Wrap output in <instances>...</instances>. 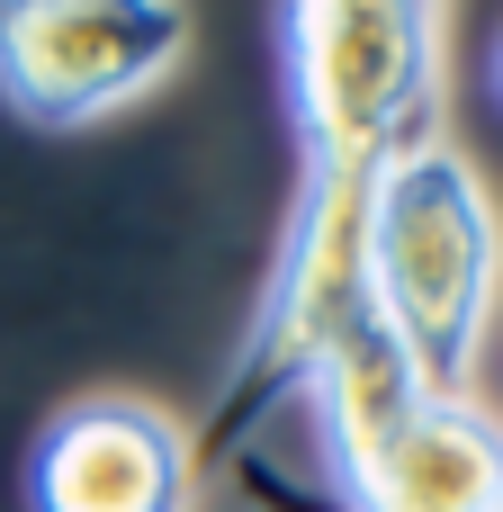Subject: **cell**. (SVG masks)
<instances>
[{
  "mask_svg": "<svg viewBox=\"0 0 503 512\" xmlns=\"http://www.w3.org/2000/svg\"><path fill=\"white\" fill-rule=\"evenodd\" d=\"M360 279H369V315L414 360V378L432 396H468L503 288V225L459 144L423 135L369 171Z\"/></svg>",
  "mask_w": 503,
  "mask_h": 512,
  "instance_id": "cell-1",
  "label": "cell"
},
{
  "mask_svg": "<svg viewBox=\"0 0 503 512\" xmlns=\"http://www.w3.org/2000/svg\"><path fill=\"white\" fill-rule=\"evenodd\" d=\"M441 0H288V126L297 189H369V171L432 135Z\"/></svg>",
  "mask_w": 503,
  "mask_h": 512,
  "instance_id": "cell-2",
  "label": "cell"
},
{
  "mask_svg": "<svg viewBox=\"0 0 503 512\" xmlns=\"http://www.w3.org/2000/svg\"><path fill=\"white\" fill-rule=\"evenodd\" d=\"M189 54V0H0V108L63 135Z\"/></svg>",
  "mask_w": 503,
  "mask_h": 512,
  "instance_id": "cell-3",
  "label": "cell"
},
{
  "mask_svg": "<svg viewBox=\"0 0 503 512\" xmlns=\"http://www.w3.org/2000/svg\"><path fill=\"white\" fill-rule=\"evenodd\" d=\"M18 495H27V512H189L198 450L162 405L81 396L27 441Z\"/></svg>",
  "mask_w": 503,
  "mask_h": 512,
  "instance_id": "cell-4",
  "label": "cell"
},
{
  "mask_svg": "<svg viewBox=\"0 0 503 512\" xmlns=\"http://www.w3.org/2000/svg\"><path fill=\"white\" fill-rule=\"evenodd\" d=\"M351 512H503V423L468 396H423L351 477Z\"/></svg>",
  "mask_w": 503,
  "mask_h": 512,
  "instance_id": "cell-5",
  "label": "cell"
},
{
  "mask_svg": "<svg viewBox=\"0 0 503 512\" xmlns=\"http://www.w3.org/2000/svg\"><path fill=\"white\" fill-rule=\"evenodd\" d=\"M486 81H495V99H503V36H495V54H486Z\"/></svg>",
  "mask_w": 503,
  "mask_h": 512,
  "instance_id": "cell-6",
  "label": "cell"
}]
</instances>
